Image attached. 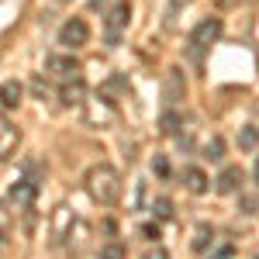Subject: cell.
I'll use <instances>...</instances> for the list:
<instances>
[{
	"label": "cell",
	"mask_w": 259,
	"mask_h": 259,
	"mask_svg": "<svg viewBox=\"0 0 259 259\" xmlns=\"http://www.w3.org/2000/svg\"><path fill=\"white\" fill-rule=\"evenodd\" d=\"M83 183H87V194L97 200V204H104V207H111V204L121 197V173L114 166H107V162L90 166L87 177H83Z\"/></svg>",
	"instance_id": "6da1fadb"
},
{
	"label": "cell",
	"mask_w": 259,
	"mask_h": 259,
	"mask_svg": "<svg viewBox=\"0 0 259 259\" xmlns=\"http://www.w3.org/2000/svg\"><path fill=\"white\" fill-rule=\"evenodd\" d=\"M87 41H90V28H87L83 18H69L59 28V45H66V49H80Z\"/></svg>",
	"instance_id": "7a4b0ae2"
},
{
	"label": "cell",
	"mask_w": 259,
	"mask_h": 259,
	"mask_svg": "<svg viewBox=\"0 0 259 259\" xmlns=\"http://www.w3.org/2000/svg\"><path fill=\"white\" fill-rule=\"evenodd\" d=\"M128 21H132V4H128V0L114 4V7H111V14H107V38H111V45H118L121 31L128 28Z\"/></svg>",
	"instance_id": "3957f363"
},
{
	"label": "cell",
	"mask_w": 259,
	"mask_h": 259,
	"mask_svg": "<svg viewBox=\"0 0 259 259\" xmlns=\"http://www.w3.org/2000/svg\"><path fill=\"white\" fill-rule=\"evenodd\" d=\"M45 73H52L59 80H76L80 76V59L76 56H49L45 59Z\"/></svg>",
	"instance_id": "277c9868"
},
{
	"label": "cell",
	"mask_w": 259,
	"mask_h": 259,
	"mask_svg": "<svg viewBox=\"0 0 259 259\" xmlns=\"http://www.w3.org/2000/svg\"><path fill=\"white\" fill-rule=\"evenodd\" d=\"M221 31H225V24H221V18H204L194 28V35H190V41L197 45V49H207V45H214V41L221 38Z\"/></svg>",
	"instance_id": "5b68a950"
},
{
	"label": "cell",
	"mask_w": 259,
	"mask_h": 259,
	"mask_svg": "<svg viewBox=\"0 0 259 259\" xmlns=\"http://www.w3.org/2000/svg\"><path fill=\"white\" fill-rule=\"evenodd\" d=\"M183 94H187V80H183V69H180V66L166 69V80H162V97L169 100V104H177V100H183Z\"/></svg>",
	"instance_id": "8992f818"
},
{
	"label": "cell",
	"mask_w": 259,
	"mask_h": 259,
	"mask_svg": "<svg viewBox=\"0 0 259 259\" xmlns=\"http://www.w3.org/2000/svg\"><path fill=\"white\" fill-rule=\"evenodd\" d=\"M7 197L14 200L18 207H31L35 197H38V183H35V180H28V177H21L18 183L11 187V194H7Z\"/></svg>",
	"instance_id": "52a82bcc"
},
{
	"label": "cell",
	"mask_w": 259,
	"mask_h": 259,
	"mask_svg": "<svg viewBox=\"0 0 259 259\" xmlns=\"http://www.w3.org/2000/svg\"><path fill=\"white\" fill-rule=\"evenodd\" d=\"M214 190L225 194V197H228V194H239V190H242V169H239V166H225L221 177L214 180Z\"/></svg>",
	"instance_id": "ba28073f"
},
{
	"label": "cell",
	"mask_w": 259,
	"mask_h": 259,
	"mask_svg": "<svg viewBox=\"0 0 259 259\" xmlns=\"http://www.w3.org/2000/svg\"><path fill=\"white\" fill-rule=\"evenodd\" d=\"M183 187H187L190 194H207L211 180H207V173H204L200 166H187V169H183Z\"/></svg>",
	"instance_id": "9c48e42d"
},
{
	"label": "cell",
	"mask_w": 259,
	"mask_h": 259,
	"mask_svg": "<svg viewBox=\"0 0 259 259\" xmlns=\"http://www.w3.org/2000/svg\"><path fill=\"white\" fill-rule=\"evenodd\" d=\"M18 142H21V132L11 124V121L0 118V159H7V156L18 149Z\"/></svg>",
	"instance_id": "30bf717a"
},
{
	"label": "cell",
	"mask_w": 259,
	"mask_h": 259,
	"mask_svg": "<svg viewBox=\"0 0 259 259\" xmlns=\"http://www.w3.org/2000/svg\"><path fill=\"white\" fill-rule=\"evenodd\" d=\"M21 97H24V87H21L18 80L0 83V107H4V111H14L21 104Z\"/></svg>",
	"instance_id": "8fae6325"
},
{
	"label": "cell",
	"mask_w": 259,
	"mask_h": 259,
	"mask_svg": "<svg viewBox=\"0 0 259 259\" xmlns=\"http://www.w3.org/2000/svg\"><path fill=\"white\" fill-rule=\"evenodd\" d=\"M83 97H87V87H83L80 76H76L73 83L66 80V87H62V104H69V107H73V104H83Z\"/></svg>",
	"instance_id": "7c38bea8"
},
{
	"label": "cell",
	"mask_w": 259,
	"mask_h": 259,
	"mask_svg": "<svg viewBox=\"0 0 259 259\" xmlns=\"http://www.w3.org/2000/svg\"><path fill=\"white\" fill-rule=\"evenodd\" d=\"M214 242V228L204 221V225H197V232H194V252H207V245Z\"/></svg>",
	"instance_id": "4fadbf2b"
},
{
	"label": "cell",
	"mask_w": 259,
	"mask_h": 259,
	"mask_svg": "<svg viewBox=\"0 0 259 259\" xmlns=\"http://www.w3.org/2000/svg\"><path fill=\"white\" fill-rule=\"evenodd\" d=\"M256 145H259V128L256 124H245V128L239 132V149L242 152H252Z\"/></svg>",
	"instance_id": "5bb4252c"
},
{
	"label": "cell",
	"mask_w": 259,
	"mask_h": 259,
	"mask_svg": "<svg viewBox=\"0 0 259 259\" xmlns=\"http://www.w3.org/2000/svg\"><path fill=\"white\" fill-rule=\"evenodd\" d=\"M180 128H183V118H180L177 111H166V114L159 118V132L162 135H177Z\"/></svg>",
	"instance_id": "9a60e30c"
},
{
	"label": "cell",
	"mask_w": 259,
	"mask_h": 259,
	"mask_svg": "<svg viewBox=\"0 0 259 259\" xmlns=\"http://www.w3.org/2000/svg\"><path fill=\"white\" fill-rule=\"evenodd\" d=\"M221 156H225V142H221V135H214V139L204 145V159H211V162H218Z\"/></svg>",
	"instance_id": "2e32d148"
},
{
	"label": "cell",
	"mask_w": 259,
	"mask_h": 259,
	"mask_svg": "<svg viewBox=\"0 0 259 259\" xmlns=\"http://www.w3.org/2000/svg\"><path fill=\"white\" fill-rule=\"evenodd\" d=\"M100 259H128V252L121 242H107V245H100Z\"/></svg>",
	"instance_id": "e0dca14e"
},
{
	"label": "cell",
	"mask_w": 259,
	"mask_h": 259,
	"mask_svg": "<svg viewBox=\"0 0 259 259\" xmlns=\"http://www.w3.org/2000/svg\"><path fill=\"white\" fill-rule=\"evenodd\" d=\"M152 211H156V218H159V221L173 218V200H169V197H156V204H152Z\"/></svg>",
	"instance_id": "ac0fdd59"
},
{
	"label": "cell",
	"mask_w": 259,
	"mask_h": 259,
	"mask_svg": "<svg viewBox=\"0 0 259 259\" xmlns=\"http://www.w3.org/2000/svg\"><path fill=\"white\" fill-rule=\"evenodd\" d=\"M152 173H156V177H169V159L156 152V156H152Z\"/></svg>",
	"instance_id": "d6986e66"
},
{
	"label": "cell",
	"mask_w": 259,
	"mask_h": 259,
	"mask_svg": "<svg viewBox=\"0 0 259 259\" xmlns=\"http://www.w3.org/2000/svg\"><path fill=\"white\" fill-rule=\"evenodd\" d=\"M142 235H145V239H159V225H145V228H142Z\"/></svg>",
	"instance_id": "ffe728a7"
},
{
	"label": "cell",
	"mask_w": 259,
	"mask_h": 259,
	"mask_svg": "<svg viewBox=\"0 0 259 259\" xmlns=\"http://www.w3.org/2000/svg\"><path fill=\"white\" fill-rule=\"evenodd\" d=\"M145 259H169V252H166V249H162V245H156V249H152V252H145Z\"/></svg>",
	"instance_id": "44dd1931"
},
{
	"label": "cell",
	"mask_w": 259,
	"mask_h": 259,
	"mask_svg": "<svg viewBox=\"0 0 259 259\" xmlns=\"http://www.w3.org/2000/svg\"><path fill=\"white\" fill-rule=\"evenodd\" d=\"M252 177H256V183H259V159H256V166H252Z\"/></svg>",
	"instance_id": "7402d4cb"
},
{
	"label": "cell",
	"mask_w": 259,
	"mask_h": 259,
	"mask_svg": "<svg viewBox=\"0 0 259 259\" xmlns=\"http://www.w3.org/2000/svg\"><path fill=\"white\" fill-rule=\"evenodd\" d=\"M225 4H232V0H225Z\"/></svg>",
	"instance_id": "603a6c76"
}]
</instances>
